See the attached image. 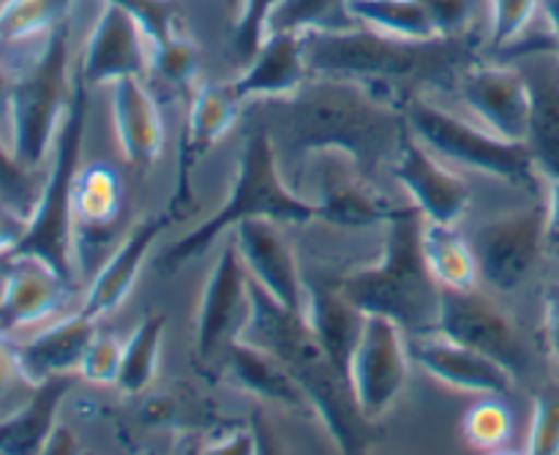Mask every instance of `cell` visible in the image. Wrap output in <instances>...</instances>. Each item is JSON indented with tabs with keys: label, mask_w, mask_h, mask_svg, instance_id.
<instances>
[{
	"label": "cell",
	"mask_w": 559,
	"mask_h": 455,
	"mask_svg": "<svg viewBox=\"0 0 559 455\" xmlns=\"http://www.w3.org/2000/svg\"><path fill=\"white\" fill-rule=\"evenodd\" d=\"M544 336L551 366L559 371V282H551L544 292Z\"/></svg>",
	"instance_id": "cell-45"
},
{
	"label": "cell",
	"mask_w": 559,
	"mask_h": 455,
	"mask_svg": "<svg viewBox=\"0 0 559 455\" xmlns=\"http://www.w3.org/2000/svg\"><path fill=\"white\" fill-rule=\"evenodd\" d=\"M409 358H413V366L426 371L431 380L442 382L451 391L467 393V396L506 398L513 391V380H516L506 366L451 342L442 333L409 338Z\"/></svg>",
	"instance_id": "cell-20"
},
{
	"label": "cell",
	"mask_w": 559,
	"mask_h": 455,
	"mask_svg": "<svg viewBox=\"0 0 559 455\" xmlns=\"http://www.w3.org/2000/svg\"><path fill=\"white\" fill-rule=\"evenodd\" d=\"M41 455H80V442H76L74 431L69 426H58Z\"/></svg>",
	"instance_id": "cell-49"
},
{
	"label": "cell",
	"mask_w": 559,
	"mask_h": 455,
	"mask_svg": "<svg viewBox=\"0 0 559 455\" xmlns=\"http://www.w3.org/2000/svg\"><path fill=\"white\" fill-rule=\"evenodd\" d=\"M74 31L69 16L49 33L27 65L16 71L5 101V125L16 158L33 172L52 156V145L74 93Z\"/></svg>",
	"instance_id": "cell-6"
},
{
	"label": "cell",
	"mask_w": 559,
	"mask_h": 455,
	"mask_svg": "<svg viewBox=\"0 0 559 455\" xmlns=\"http://www.w3.org/2000/svg\"><path fill=\"white\" fill-rule=\"evenodd\" d=\"M254 218H271L278 224L317 221V205L311 200H304V194L287 183L282 167H278L271 134L262 123H254L246 134L233 189H229L222 211L213 213L189 235L175 240L162 254V267L180 271L191 260L205 254L211 246H216L224 235L233 232L238 224L254 221Z\"/></svg>",
	"instance_id": "cell-5"
},
{
	"label": "cell",
	"mask_w": 559,
	"mask_h": 455,
	"mask_svg": "<svg viewBox=\"0 0 559 455\" xmlns=\"http://www.w3.org/2000/svg\"><path fill=\"white\" fill-rule=\"evenodd\" d=\"M249 429L254 434V455H293L289 453L287 442L278 434L276 423L267 418L262 407H257L249 418Z\"/></svg>",
	"instance_id": "cell-44"
},
{
	"label": "cell",
	"mask_w": 559,
	"mask_h": 455,
	"mask_svg": "<svg viewBox=\"0 0 559 455\" xmlns=\"http://www.w3.org/2000/svg\"><path fill=\"white\" fill-rule=\"evenodd\" d=\"M546 246L559 254V178L546 180Z\"/></svg>",
	"instance_id": "cell-48"
},
{
	"label": "cell",
	"mask_w": 559,
	"mask_h": 455,
	"mask_svg": "<svg viewBox=\"0 0 559 455\" xmlns=\"http://www.w3.org/2000/svg\"><path fill=\"white\" fill-rule=\"evenodd\" d=\"M233 240L251 282L284 309L304 314L306 276L282 224L271 218L243 221L233 229Z\"/></svg>",
	"instance_id": "cell-17"
},
{
	"label": "cell",
	"mask_w": 559,
	"mask_h": 455,
	"mask_svg": "<svg viewBox=\"0 0 559 455\" xmlns=\"http://www.w3.org/2000/svg\"><path fill=\"white\" fill-rule=\"evenodd\" d=\"M409 134L445 161L489 175L530 196H540L546 178L535 167L527 142H511L475 123L469 115L442 107L429 93H413L399 104Z\"/></svg>",
	"instance_id": "cell-7"
},
{
	"label": "cell",
	"mask_w": 559,
	"mask_h": 455,
	"mask_svg": "<svg viewBox=\"0 0 559 455\" xmlns=\"http://www.w3.org/2000/svg\"><path fill=\"white\" fill-rule=\"evenodd\" d=\"M440 38H475L480 0H418ZM489 3V0H486Z\"/></svg>",
	"instance_id": "cell-41"
},
{
	"label": "cell",
	"mask_w": 559,
	"mask_h": 455,
	"mask_svg": "<svg viewBox=\"0 0 559 455\" xmlns=\"http://www.w3.org/2000/svg\"><path fill=\"white\" fill-rule=\"evenodd\" d=\"M424 254L429 271L442 289L467 292L478 289V260L469 238H464L456 224H429L424 227Z\"/></svg>",
	"instance_id": "cell-30"
},
{
	"label": "cell",
	"mask_w": 559,
	"mask_h": 455,
	"mask_svg": "<svg viewBox=\"0 0 559 455\" xmlns=\"http://www.w3.org/2000/svg\"><path fill=\"white\" fill-rule=\"evenodd\" d=\"M391 172L429 224H456L467 211L469 185L456 172L442 167L413 134L402 142Z\"/></svg>",
	"instance_id": "cell-21"
},
{
	"label": "cell",
	"mask_w": 559,
	"mask_h": 455,
	"mask_svg": "<svg viewBox=\"0 0 559 455\" xmlns=\"http://www.w3.org/2000/svg\"><path fill=\"white\" fill-rule=\"evenodd\" d=\"M349 14L358 25L380 31L385 36L409 38V41L440 38L418 0H349Z\"/></svg>",
	"instance_id": "cell-32"
},
{
	"label": "cell",
	"mask_w": 559,
	"mask_h": 455,
	"mask_svg": "<svg viewBox=\"0 0 559 455\" xmlns=\"http://www.w3.org/2000/svg\"><path fill=\"white\" fill-rule=\"evenodd\" d=\"M304 320L314 333L317 344L325 349L331 363L349 382V360H353L360 333H364V311L349 303L347 295L338 289V282L331 284L322 278H306Z\"/></svg>",
	"instance_id": "cell-25"
},
{
	"label": "cell",
	"mask_w": 559,
	"mask_h": 455,
	"mask_svg": "<svg viewBox=\"0 0 559 455\" xmlns=\"http://www.w3.org/2000/svg\"><path fill=\"white\" fill-rule=\"evenodd\" d=\"M478 260L480 282L495 292H516L538 271L549 251L546 246V196H533L527 205L497 213L480 224L469 238Z\"/></svg>",
	"instance_id": "cell-9"
},
{
	"label": "cell",
	"mask_w": 559,
	"mask_h": 455,
	"mask_svg": "<svg viewBox=\"0 0 559 455\" xmlns=\"http://www.w3.org/2000/svg\"><path fill=\"white\" fill-rule=\"evenodd\" d=\"M358 25L349 14V0H278L265 25V38L276 33L306 36Z\"/></svg>",
	"instance_id": "cell-34"
},
{
	"label": "cell",
	"mask_w": 559,
	"mask_h": 455,
	"mask_svg": "<svg viewBox=\"0 0 559 455\" xmlns=\"http://www.w3.org/2000/svg\"><path fill=\"white\" fill-rule=\"evenodd\" d=\"M300 44L311 76L360 82L393 104L429 87H453L459 74L484 58L486 49L475 38L409 41L366 25L306 33Z\"/></svg>",
	"instance_id": "cell-2"
},
{
	"label": "cell",
	"mask_w": 559,
	"mask_h": 455,
	"mask_svg": "<svg viewBox=\"0 0 559 455\" xmlns=\"http://www.w3.org/2000/svg\"><path fill=\"white\" fill-rule=\"evenodd\" d=\"M246 104H240L227 87V82H211V85H194L189 98V112L183 123V140H180L178 158V183L175 196L167 211L173 218L183 216L191 207V175L194 167L235 129Z\"/></svg>",
	"instance_id": "cell-18"
},
{
	"label": "cell",
	"mask_w": 559,
	"mask_h": 455,
	"mask_svg": "<svg viewBox=\"0 0 559 455\" xmlns=\"http://www.w3.org/2000/svg\"><path fill=\"white\" fill-rule=\"evenodd\" d=\"M173 224V213L164 211L158 216H147L136 224L129 232V238L120 240L118 249L104 260L98 273L93 276L91 287H87L85 300H82V314L91 320H104V316L115 314L126 298L134 289L136 278H140L142 265H145L147 254H151L153 243L158 235Z\"/></svg>",
	"instance_id": "cell-22"
},
{
	"label": "cell",
	"mask_w": 559,
	"mask_h": 455,
	"mask_svg": "<svg viewBox=\"0 0 559 455\" xmlns=\"http://www.w3.org/2000/svg\"><path fill=\"white\" fill-rule=\"evenodd\" d=\"M495 58L511 60L522 71L530 93V123L524 142L540 175L546 180L559 178V55L544 20L540 31L533 25Z\"/></svg>",
	"instance_id": "cell-10"
},
{
	"label": "cell",
	"mask_w": 559,
	"mask_h": 455,
	"mask_svg": "<svg viewBox=\"0 0 559 455\" xmlns=\"http://www.w3.org/2000/svg\"><path fill=\"white\" fill-rule=\"evenodd\" d=\"M437 333L506 366L513 376L530 369V352L516 320L478 289H442Z\"/></svg>",
	"instance_id": "cell-13"
},
{
	"label": "cell",
	"mask_w": 559,
	"mask_h": 455,
	"mask_svg": "<svg viewBox=\"0 0 559 455\" xmlns=\"http://www.w3.org/2000/svg\"><path fill=\"white\" fill-rule=\"evenodd\" d=\"M109 3L120 5L140 22L145 36L151 38L153 49L186 33L178 0H109Z\"/></svg>",
	"instance_id": "cell-39"
},
{
	"label": "cell",
	"mask_w": 559,
	"mask_h": 455,
	"mask_svg": "<svg viewBox=\"0 0 559 455\" xmlns=\"http://www.w3.org/2000/svg\"><path fill=\"white\" fill-rule=\"evenodd\" d=\"M200 455H254V434H251V429L233 431V434L202 447Z\"/></svg>",
	"instance_id": "cell-47"
},
{
	"label": "cell",
	"mask_w": 559,
	"mask_h": 455,
	"mask_svg": "<svg viewBox=\"0 0 559 455\" xmlns=\"http://www.w3.org/2000/svg\"><path fill=\"white\" fill-rule=\"evenodd\" d=\"M14 80H16V71L11 69L9 60L0 55V107L3 109H5V101H9L11 87H14Z\"/></svg>",
	"instance_id": "cell-51"
},
{
	"label": "cell",
	"mask_w": 559,
	"mask_h": 455,
	"mask_svg": "<svg viewBox=\"0 0 559 455\" xmlns=\"http://www.w3.org/2000/svg\"><path fill=\"white\" fill-rule=\"evenodd\" d=\"M96 333L98 322L76 311L38 331L25 344H16L27 380L38 387L60 376H80V366Z\"/></svg>",
	"instance_id": "cell-26"
},
{
	"label": "cell",
	"mask_w": 559,
	"mask_h": 455,
	"mask_svg": "<svg viewBox=\"0 0 559 455\" xmlns=\"http://www.w3.org/2000/svg\"><path fill=\"white\" fill-rule=\"evenodd\" d=\"M76 0H0V49L44 44L66 22Z\"/></svg>",
	"instance_id": "cell-31"
},
{
	"label": "cell",
	"mask_w": 559,
	"mask_h": 455,
	"mask_svg": "<svg viewBox=\"0 0 559 455\" xmlns=\"http://www.w3.org/2000/svg\"><path fill=\"white\" fill-rule=\"evenodd\" d=\"M27 235V218L20 213L0 207V260H9L22 246Z\"/></svg>",
	"instance_id": "cell-46"
},
{
	"label": "cell",
	"mask_w": 559,
	"mask_h": 455,
	"mask_svg": "<svg viewBox=\"0 0 559 455\" xmlns=\"http://www.w3.org/2000/svg\"><path fill=\"white\" fill-rule=\"evenodd\" d=\"M120 360H123V342L115 333L98 327L96 338L87 347L85 360L80 366V376L91 385H118Z\"/></svg>",
	"instance_id": "cell-43"
},
{
	"label": "cell",
	"mask_w": 559,
	"mask_h": 455,
	"mask_svg": "<svg viewBox=\"0 0 559 455\" xmlns=\"http://www.w3.org/2000/svg\"><path fill=\"white\" fill-rule=\"evenodd\" d=\"M87 115H91V87L74 69V93L60 123L58 140L49 156V172L44 175L41 196L27 218V235L14 254H36L71 284L76 282V227H74V185L80 178L82 145H85Z\"/></svg>",
	"instance_id": "cell-8"
},
{
	"label": "cell",
	"mask_w": 559,
	"mask_h": 455,
	"mask_svg": "<svg viewBox=\"0 0 559 455\" xmlns=\"http://www.w3.org/2000/svg\"><path fill=\"white\" fill-rule=\"evenodd\" d=\"M409 371L413 358L407 333L393 320L366 314L364 333L349 360V387L369 423H377L396 407L409 382Z\"/></svg>",
	"instance_id": "cell-11"
},
{
	"label": "cell",
	"mask_w": 559,
	"mask_h": 455,
	"mask_svg": "<svg viewBox=\"0 0 559 455\" xmlns=\"http://www.w3.org/2000/svg\"><path fill=\"white\" fill-rule=\"evenodd\" d=\"M44 178L16 158L11 142L0 134V205L31 218L41 196Z\"/></svg>",
	"instance_id": "cell-36"
},
{
	"label": "cell",
	"mask_w": 559,
	"mask_h": 455,
	"mask_svg": "<svg viewBox=\"0 0 559 455\" xmlns=\"http://www.w3.org/2000/svg\"><path fill=\"white\" fill-rule=\"evenodd\" d=\"M540 0H489V36L486 49L500 55L538 22Z\"/></svg>",
	"instance_id": "cell-37"
},
{
	"label": "cell",
	"mask_w": 559,
	"mask_h": 455,
	"mask_svg": "<svg viewBox=\"0 0 559 455\" xmlns=\"http://www.w3.org/2000/svg\"><path fill=\"white\" fill-rule=\"evenodd\" d=\"M453 93L469 118L511 142L527 140L530 93L516 63L480 58L453 82Z\"/></svg>",
	"instance_id": "cell-14"
},
{
	"label": "cell",
	"mask_w": 559,
	"mask_h": 455,
	"mask_svg": "<svg viewBox=\"0 0 559 455\" xmlns=\"http://www.w3.org/2000/svg\"><path fill=\"white\" fill-rule=\"evenodd\" d=\"M462 431L473 451L491 453L511 445L513 431H516V418H513V409L508 407L506 398L484 396L467 409Z\"/></svg>",
	"instance_id": "cell-35"
},
{
	"label": "cell",
	"mask_w": 559,
	"mask_h": 455,
	"mask_svg": "<svg viewBox=\"0 0 559 455\" xmlns=\"http://www.w3.org/2000/svg\"><path fill=\"white\" fill-rule=\"evenodd\" d=\"M486 455H527V451H511V447H500V451H491Z\"/></svg>",
	"instance_id": "cell-52"
},
{
	"label": "cell",
	"mask_w": 559,
	"mask_h": 455,
	"mask_svg": "<svg viewBox=\"0 0 559 455\" xmlns=\"http://www.w3.org/2000/svg\"><path fill=\"white\" fill-rule=\"evenodd\" d=\"M167 320L164 314H151L134 327L129 342H123V360H120L118 387L129 396L145 393L153 385L162 363V344Z\"/></svg>",
	"instance_id": "cell-33"
},
{
	"label": "cell",
	"mask_w": 559,
	"mask_h": 455,
	"mask_svg": "<svg viewBox=\"0 0 559 455\" xmlns=\"http://www.w3.org/2000/svg\"><path fill=\"white\" fill-rule=\"evenodd\" d=\"M115 140L126 161L136 169H151L164 153V118L147 80L126 76L109 85Z\"/></svg>",
	"instance_id": "cell-23"
},
{
	"label": "cell",
	"mask_w": 559,
	"mask_h": 455,
	"mask_svg": "<svg viewBox=\"0 0 559 455\" xmlns=\"http://www.w3.org/2000/svg\"><path fill=\"white\" fill-rule=\"evenodd\" d=\"M540 20H544L549 36L555 38V49L559 55V0H540Z\"/></svg>",
	"instance_id": "cell-50"
},
{
	"label": "cell",
	"mask_w": 559,
	"mask_h": 455,
	"mask_svg": "<svg viewBox=\"0 0 559 455\" xmlns=\"http://www.w3.org/2000/svg\"><path fill=\"white\" fill-rule=\"evenodd\" d=\"M304 172L314 180L317 218L342 229L380 227L391 218L396 205L374 189L369 175L344 153H317L304 164Z\"/></svg>",
	"instance_id": "cell-16"
},
{
	"label": "cell",
	"mask_w": 559,
	"mask_h": 455,
	"mask_svg": "<svg viewBox=\"0 0 559 455\" xmlns=\"http://www.w3.org/2000/svg\"><path fill=\"white\" fill-rule=\"evenodd\" d=\"M153 44L140 22L120 5L102 0L98 14L76 55V69L91 91L109 87L126 76L151 82Z\"/></svg>",
	"instance_id": "cell-15"
},
{
	"label": "cell",
	"mask_w": 559,
	"mask_h": 455,
	"mask_svg": "<svg viewBox=\"0 0 559 455\" xmlns=\"http://www.w3.org/2000/svg\"><path fill=\"white\" fill-rule=\"evenodd\" d=\"M278 0H238V16L229 31V55L243 69L265 41V25Z\"/></svg>",
	"instance_id": "cell-38"
},
{
	"label": "cell",
	"mask_w": 559,
	"mask_h": 455,
	"mask_svg": "<svg viewBox=\"0 0 559 455\" xmlns=\"http://www.w3.org/2000/svg\"><path fill=\"white\" fill-rule=\"evenodd\" d=\"M424 213L415 205L396 207L385 221V246L374 265L338 278V289L364 314L393 320L409 338L437 333L442 287L424 254Z\"/></svg>",
	"instance_id": "cell-4"
},
{
	"label": "cell",
	"mask_w": 559,
	"mask_h": 455,
	"mask_svg": "<svg viewBox=\"0 0 559 455\" xmlns=\"http://www.w3.org/2000/svg\"><path fill=\"white\" fill-rule=\"evenodd\" d=\"M254 118L271 134L282 172L317 153H344L364 175L393 167L409 129L399 104L353 80L309 76L284 98L254 101Z\"/></svg>",
	"instance_id": "cell-1"
},
{
	"label": "cell",
	"mask_w": 559,
	"mask_h": 455,
	"mask_svg": "<svg viewBox=\"0 0 559 455\" xmlns=\"http://www.w3.org/2000/svg\"><path fill=\"white\" fill-rule=\"evenodd\" d=\"M224 363H227L235 382H238L243 391H249L251 396L260 398L262 404L293 409V412L309 409L304 391L295 385V380L287 374V369H284L271 352H265V349L254 347L251 342H243V338H240V342H235L233 347H229Z\"/></svg>",
	"instance_id": "cell-28"
},
{
	"label": "cell",
	"mask_w": 559,
	"mask_h": 455,
	"mask_svg": "<svg viewBox=\"0 0 559 455\" xmlns=\"http://www.w3.org/2000/svg\"><path fill=\"white\" fill-rule=\"evenodd\" d=\"M36 393L20 360V347L0 331V418L16 412Z\"/></svg>",
	"instance_id": "cell-42"
},
{
	"label": "cell",
	"mask_w": 559,
	"mask_h": 455,
	"mask_svg": "<svg viewBox=\"0 0 559 455\" xmlns=\"http://www.w3.org/2000/svg\"><path fill=\"white\" fill-rule=\"evenodd\" d=\"M243 342L271 352L304 391L309 409L322 420L338 455H369L371 423L360 415L347 376L317 344L304 314L284 309L251 282V320Z\"/></svg>",
	"instance_id": "cell-3"
},
{
	"label": "cell",
	"mask_w": 559,
	"mask_h": 455,
	"mask_svg": "<svg viewBox=\"0 0 559 455\" xmlns=\"http://www.w3.org/2000/svg\"><path fill=\"white\" fill-rule=\"evenodd\" d=\"M74 387V376H60L36 387L16 412L0 418V455H41L58 429V409Z\"/></svg>",
	"instance_id": "cell-27"
},
{
	"label": "cell",
	"mask_w": 559,
	"mask_h": 455,
	"mask_svg": "<svg viewBox=\"0 0 559 455\" xmlns=\"http://www.w3.org/2000/svg\"><path fill=\"white\" fill-rule=\"evenodd\" d=\"M304 44L300 36L276 33L262 41L254 58L240 69L235 80H227V87L240 104L267 101V98H284L298 91L309 80Z\"/></svg>",
	"instance_id": "cell-24"
},
{
	"label": "cell",
	"mask_w": 559,
	"mask_h": 455,
	"mask_svg": "<svg viewBox=\"0 0 559 455\" xmlns=\"http://www.w3.org/2000/svg\"><path fill=\"white\" fill-rule=\"evenodd\" d=\"M251 320V278L235 240H224L197 309L194 347L202 363H218L240 342Z\"/></svg>",
	"instance_id": "cell-12"
},
{
	"label": "cell",
	"mask_w": 559,
	"mask_h": 455,
	"mask_svg": "<svg viewBox=\"0 0 559 455\" xmlns=\"http://www.w3.org/2000/svg\"><path fill=\"white\" fill-rule=\"evenodd\" d=\"M123 211V180L107 164L80 169L74 185V227L85 238H107Z\"/></svg>",
	"instance_id": "cell-29"
},
{
	"label": "cell",
	"mask_w": 559,
	"mask_h": 455,
	"mask_svg": "<svg viewBox=\"0 0 559 455\" xmlns=\"http://www.w3.org/2000/svg\"><path fill=\"white\" fill-rule=\"evenodd\" d=\"M197 69H200V47L189 33H180L173 41L153 49L151 76H158L167 85L191 87V82H197Z\"/></svg>",
	"instance_id": "cell-40"
},
{
	"label": "cell",
	"mask_w": 559,
	"mask_h": 455,
	"mask_svg": "<svg viewBox=\"0 0 559 455\" xmlns=\"http://www.w3.org/2000/svg\"><path fill=\"white\" fill-rule=\"evenodd\" d=\"M74 284L36 254H11L0 284V331L14 333L58 314Z\"/></svg>",
	"instance_id": "cell-19"
}]
</instances>
